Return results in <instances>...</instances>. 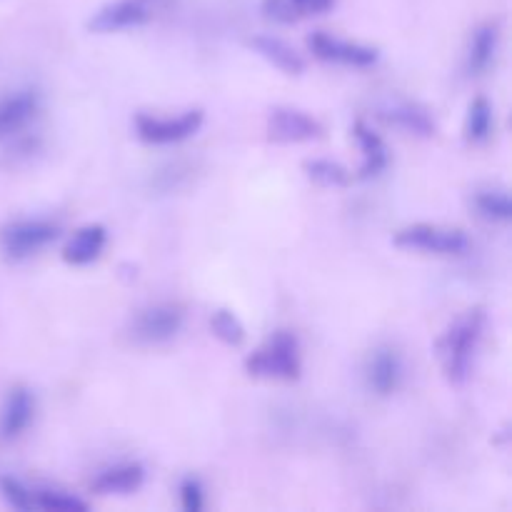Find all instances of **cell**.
Returning a JSON list of instances; mask_svg holds the SVG:
<instances>
[{"mask_svg":"<svg viewBox=\"0 0 512 512\" xmlns=\"http://www.w3.org/2000/svg\"><path fill=\"white\" fill-rule=\"evenodd\" d=\"M353 135H355V140H358L360 150H363V165H360L358 178L360 180L378 178V175L388 168V160H390L388 145H385V140L380 138L373 128H368L363 120H358V123H355Z\"/></svg>","mask_w":512,"mask_h":512,"instance_id":"9a60e30c","label":"cell"},{"mask_svg":"<svg viewBox=\"0 0 512 512\" xmlns=\"http://www.w3.org/2000/svg\"><path fill=\"white\" fill-rule=\"evenodd\" d=\"M250 45L285 75H300L305 70V60L285 40L273 38V35H258V38L250 40Z\"/></svg>","mask_w":512,"mask_h":512,"instance_id":"ac0fdd59","label":"cell"},{"mask_svg":"<svg viewBox=\"0 0 512 512\" xmlns=\"http://www.w3.org/2000/svg\"><path fill=\"white\" fill-rule=\"evenodd\" d=\"M305 175L313 180L320 188H345L350 183V173L345 165L335 163V160L328 158H313L305 160Z\"/></svg>","mask_w":512,"mask_h":512,"instance_id":"44dd1931","label":"cell"},{"mask_svg":"<svg viewBox=\"0 0 512 512\" xmlns=\"http://www.w3.org/2000/svg\"><path fill=\"white\" fill-rule=\"evenodd\" d=\"M498 43H500L498 25L485 23L475 30L473 40H470V53H468L470 73L480 75L493 65L495 53H498Z\"/></svg>","mask_w":512,"mask_h":512,"instance_id":"d6986e66","label":"cell"},{"mask_svg":"<svg viewBox=\"0 0 512 512\" xmlns=\"http://www.w3.org/2000/svg\"><path fill=\"white\" fill-rule=\"evenodd\" d=\"M475 208L483 218L493 220V223H508L512 218V203L505 190H480L475 195Z\"/></svg>","mask_w":512,"mask_h":512,"instance_id":"7402d4cb","label":"cell"},{"mask_svg":"<svg viewBox=\"0 0 512 512\" xmlns=\"http://www.w3.org/2000/svg\"><path fill=\"white\" fill-rule=\"evenodd\" d=\"M105 243H108V233H105L103 225L90 223L83 225L80 230H75L73 238L65 243L63 248V260L68 265H90L93 260L100 258V253L105 250Z\"/></svg>","mask_w":512,"mask_h":512,"instance_id":"7c38bea8","label":"cell"},{"mask_svg":"<svg viewBox=\"0 0 512 512\" xmlns=\"http://www.w3.org/2000/svg\"><path fill=\"white\" fill-rule=\"evenodd\" d=\"M35 413V400L28 388H13L0 413V438L15 440L25 433Z\"/></svg>","mask_w":512,"mask_h":512,"instance_id":"4fadbf2b","label":"cell"},{"mask_svg":"<svg viewBox=\"0 0 512 512\" xmlns=\"http://www.w3.org/2000/svg\"><path fill=\"white\" fill-rule=\"evenodd\" d=\"M308 48L315 58L325 60V63L348 65V68H370L380 58L378 48H373V45L350 43V40L335 38V35L323 33V30L310 35Z\"/></svg>","mask_w":512,"mask_h":512,"instance_id":"ba28073f","label":"cell"},{"mask_svg":"<svg viewBox=\"0 0 512 512\" xmlns=\"http://www.w3.org/2000/svg\"><path fill=\"white\" fill-rule=\"evenodd\" d=\"M210 328L218 340H223L230 348H240L245 343V328L240 323V318L230 310H215L213 318H210Z\"/></svg>","mask_w":512,"mask_h":512,"instance_id":"cb8c5ba5","label":"cell"},{"mask_svg":"<svg viewBox=\"0 0 512 512\" xmlns=\"http://www.w3.org/2000/svg\"><path fill=\"white\" fill-rule=\"evenodd\" d=\"M0 493H3L5 503H8L10 508L23 510V512L35 510V505H33V490L25 488V485L20 483V480L8 478V475H5V478H0Z\"/></svg>","mask_w":512,"mask_h":512,"instance_id":"d4e9b609","label":"cell"},{"mask_svg":"<svg viewBox=\"0 0 512 512\" xmlns=\"http://www.w3.org/2000/svg\"><path fill=\"white\" fill-rule=\"evenodd\" d=\"M385 123L395 125V128L405 130V133L420 135V138H433L438 133V125H435L433 115L423 108V105L415 103H398L390 110L383 113Z\"/></svg>","mask_w":512,"mask_h":512,"instance_id":"e0dca14e","label":"cell"},{"mask_svg":"<svg viewBox=\"0 0 512 512\" xmlns=\"http://www.w3.org/2000/svg\"><path fill=\"white\" fill-rule=\"evenodd\" d=\"M55 240H58V225L48 220H18L0 230V250L13 263L40 253Z\"/></svg>","mask_w":512,"mask_h":512,"instance_id":"8992f818","label":"cell"},{"mask_svg":"<svg viewBox=\"0 0 512 512\" xmlns=\"http://www.w3.org/2000/svg\"><path fill=\"white\" fill-rule=\"evenodd\" d=\"M485 323H488L485 310L470 308L463 315H458L438 338L435 350H438L440 368H443L445 380L450 385L468 383L475 353H478L480 340H483L485 333Z\"/></svg>","mask_w":512,"mask_h":512,"instance_id":"6da1fadb","label":"cell"},{"mask_svg":"<svg viewBox=\"0 0 512 512\" xmlns=\"http://www.w3.org/2000/svg\"><path fill=\"white\" fill-rule=\"evenodd\" d=\"M145 470L138 463H120L95 475L90 488L98 495H130L143 485Z\"/></svg>","mask_w":512,"mask_h":512,"instance_id":"5bb4252c","label":"cell"},{"mask_svg":"<svg viewBox=\"0 0 512 512\" xmlns=\"http://www.w3.org/2000/svg\"><path fill=\"white\" fill-rule=\"evenodd\" d=\"M203 110H185L175 118H160V115L140 113L135 118V135L148 145H173L193 138L203 125Z\"/></svg>","mask_w":512,"mask_h":512,"instance_id":"5b68a950","label":"cell"},{"mask_svg":"<svg viewBox=\"0 0 512 512\" xmlns=\"http://www.w3.org/2000/svg\"><path fill=\"white\" fill-rule=\"evenodd\" d=\"M493 125V105L485 98H475L468 108V118H465V138H468V143H485L493 133Z\"/></svg>","mask_w":512,"mask_h":512,"instance_id":"ffe728a7","label":"cell"},{"mask_svg":"<svg viewBox=\"0 0 512 512\" xmlns=\"http://www.w3.org/2000/svg\"><path fill=\"white\" fill-rule=\"evenodd\" d=\"M35 510L45 512H85L88 505L75 495L63 493V490H33Z\"/></svg>","mask_w":512,"mask_h":512,"instance_id":"603a6c76","label":"cell"},{"mask_svg":"<svg viewBox=\"0 0 512 512\" xmlns=\"http://www.w3.org/2000/svg\"><path fill=\"white\" fill-rule=\"evenodd\" d=\"M365 380L368 388L380 398H388L398 390L400 380H403V360L393 348H378L368 360L365 368Z\"/></svg>","mask_w":512,"mask_h":512,"instance_id":"30bf717a","label":"cell"},{"mask_svg":"<svg viewBox=\"0 0 512 512\" xmlns=\"http://www.w3.org/2000/svg\"><path fill=\"white\" fill-rule=\"evenodd\" d=\"M38 110L40 100L33 90H20L0 98V140L20 133L38 115Z\"/></svg>","mask_w":512,"mask_h":512,"instance_id":"8fae6325","label":"cell"},{"mask_svg":"<svg viewBox=\"0 0 512 512\" xmlns=\"http://www.w3.org/2000/svg\"><path fill=\"white\" fill-rule=\"evenodd\" d=\"M335 0H263V15L273 23L290 25L328 13Z\"/></svg>","mask_w":512,"mask_h":512,"instance_id":"2e32d148","label":"cell"},{"mask_svg":"<svg viewBox=\"0 0 512 512\" xmlns=\"http://www.w3.org/2000/svg\"><path fill=\"white\" fill-rule=\"evenodd\" d=\"M180 503L185 512H200L203 510V485L195 478H185L180 483Z\"/></svg>","mask_w":512,"mask_h":512,"instance_id":"484cf974","label":"cell"},{"mask_svg":"<svg viewBox=\"0 0 512 512\" xmlns=\"http://www.w3.org/2000/svg\"><path fill=\"white\" fill-rule=\"evenodd\" d=\"M248 375L260 380H280V383H293L300 378V343L288 330H278L270 335L248 360H245Z\"/></svg>","mask_w":512,"mask_h":512,"instance_id":"7a4b0ae2","label":"cell"},{"mask_svg":"<svg viewBox=\"0 0 512 512\" xmlns=\"http://www.w3.org/2000/svg\"><path fill=\"white\" fill-rule=\"evenodd\" d=\"M155 15V0H113L95 10L93 18L88 20L90 33L108 35L120 33V30L140 28Z\"/></svg>","mask_w":512,"mask_h":512,"instance_id":"52a82bcc","label":"cell"},{"mask_svg":"<svg viewBox=\"0 0 512 512\" xmlns=\"http://www.w3.org/2000/svg\"><path fill=\"white\" fill-rule=\"evenodd\" d=\"M393 243L403 250H420V253L445 255V258H450V255H465L470 248V240L463 230L430 223H415L398 230Z\"/></svg>","mask_w":512,"mask_h":512,"instance_id":"3957f363","label":"cell"},{"mask_svg":"<svg viewBox=\"0 0 512 512\" xmlns=\"http://www.w3.org/2000/svg\"><path fill=\"white\" fill-rule=\"evenodd\" d=\"M183 310L173 303H155L148 308L138 310L133 320H130V340L135 345H165L183 330Z\"/></svg>","mask_w":512,"mask_h":512,"instance_id":"277c9868","label":"cell"},{"mask_svg":"<svg viewBox=\"0 0 512 512\" xmlns=\"http://www.w3.org/2000/svg\"><path fill=\"white\" fill-rule=\"evenodd\" d=\"M323 125L298 108H273L268 115V138L273 143H310L323 138Z\"/></svg>","mask_w":512,"mask_h":512,"instance_id":"9c48e42d","label":"cell"}]
</instances>
